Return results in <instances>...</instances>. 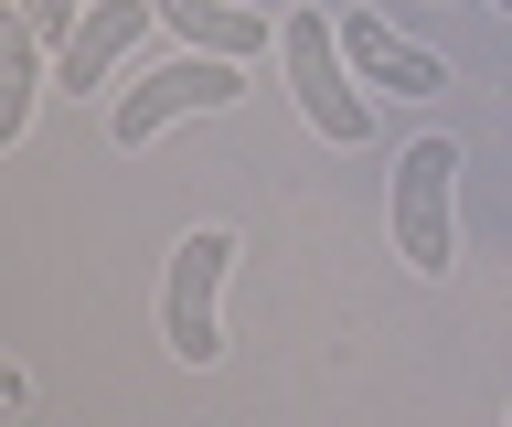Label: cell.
I'll return each mask as SVG.
<instances>
[{
	"label": "cell",
	"instance_id": "1",
	"mask_svg": "<svg viewBox=\"0 0 512 427\" xmlns=\"http://www.w3.org/2000/svg\"><path fill=\"white\" fill-rule=\"evenodd\" d=\"M278 65H288L299 118H310L331 150H363V139H374V97H363V75H352L331 11H288V22H278Z\"/></svg>",
	"mask_w": 512,
	"mask_h": 427
},
{
	"label": "cell",
	"instance_id": "2",
	"mask_svg": "<svg viewBox=\"0 0 512 427\" xmlns=\"http://www.w3.org/2000/svg\"><path fill=\"white\" fill-rule=\"evenodd\" d=\"M246 97V65L235 54H171V65H150L139 86H118V107H107V139L118 150H150L160 129H182V118H214V107Z\"/></svg>",
	"mask_w": 512,
	"mask_h": 427
},
{
	"label": "cell",
	"instance_id": "3",
	"mask_svg": "<svg viewBox=\"0 0 512 427\" xmlns=\"http://www.w3.org/2000/svg\"><path fill=\"white\" fill-rule=\"evenodd\" d=\"M224 278H235V235L192 225L171 246V278H160V342H171V363H214L224 353Z\"/></svg>",
	"mask_w": 512,
	"mask_h": 427
},
{
	"label": "cell",
	"instance_id": "4",
	"mask_svg": "<svg viewBox=\"0 0 512 427\" xmlns=\"http://www.w3.org/2000/svg\"><path fill=\"white\" fill-rule=\"evenodd\" d=\"M448 193H459V150H448V139L395 150V257H406L416 278H448V257H459V214H448Z\"/></svg>",
	"mask_w": 512,
	"mask_h": 427
},
{
	"label": "cell",
	"instance_id": "5",
	"mask_svg": "<svg viewBox=\"0 0 512 427\" xmlns=\"http://www.w3.org/2000/svg\"><path fill=\"white\" fill-rule=\"evenodd\" d=\"M160 33V11L150 0H86V22H75V43L54 54V86L64 97H86V86H107V75L139 54V43Z\"/></svg>",
	"mask_w": 512,
	"mask_h": 427
},
{
	"label": "cell",
	"instance_id": "6",
	"mask_svg": "<svg viewBox=\"0 0 512 427\" xmlns=\"http://www.w3.org/2000/svg\"><path fill=\"white\" fill-rule=\"evenodd\" d=\"M331 22H342V54H352L363 86H384V97H438V86H448V65L416 33H395L384 11H331Z\"/></svg>",
	"mask_w": 512,
	"mask_h": 427
},
{
	"label": "cell",
	"instance_id": "7",
	"mask_svg": "<svg viewBox=\"0 0 512 427\" xmlns=\"http://www.w3.org/2000/svg\"><path fill=\"white\" fill-rule=\"evenodd\" d=\"M160 11V33L192 43V54H235V65H256L267 43H278V22L256 11V0H150Z\"/></svg>",
	"mask_w": 512,
	"mask_h": 427
},
{
	"label": "cell",
	"instance_id": "8",
	"mask_svg": "<svg viewBox=\"0 0 512 427\" xmlns=\"http://www.w3.org/2000/svg\"><path fill=\"white\" fill-rule=\"evenodd\" d=\"M32 97H43V33H0V139H22L32 129Z\"/></svg>",
	"mask_w": 512,
	"mask_h": 427
},
{
	"label": "cell",
	"instance_id": "9",
	"mask_svg": "<svg viewBox=\"0 0 512 427\" xmlns=\"http://www.w3.org/2000/svg\"><path fill=\"white\" fill-rule=\"evenodd\" d=\"M11 22H22V33H43L64 54V43H75V22H86V0H11Z\"/></svg>",
	"mask_w": 512,
	"mask_h": 427
},
{
	"label": "cell",
	"instance_id": "10",
	"mask_svg": "<svg viewBox=\"0 0 512 427\" xmlns=\"http://www.w3.org/2000/svg\"><path fill=\"white\" fill-rule=\"evenodd\" d=\"M491 11H512V0H491Z\"/></svg>",
	"mask_w": 512,
	"mask_h": 427
}]
</instances>
